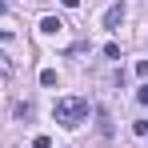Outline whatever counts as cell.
Segmentation results:
<instances>
[{
  "label": "cell",
  "instance_id": "3",
  "mask_svg": "<svg viewBox=\"0 0 148 148\" xmlns=\"http://www.w3.org/2000/svg\"><path fill=\"white\" fill-rule=\"evenodd\" d=\"M96 132H100V136H104V140H108V136H112V116H108V112H104V108H96Z\"/></svg>",
  "mask_w": 148,
  "mask_h": 148
},
{
  "label": "cell",
  "instance_id": "2",
  "mask_svg": "<svg viewBox=\"0 0 148 148\" xmlns=\"http://www.w3.org/2000/svg\"><path fill=\"white\" fill-rule=\"evenodd\" d=\"M120 20H124V4H112V8L104 12V28H116Z\"/></svg>",
  "mask_w": 148,
  "mask_h": 148
},
{
  "label": "cell",
  "instance_id": "12",
  "mask_svg": "<svg viewBox=\"0 0 148 148\" xmlns=\"http://www.w3.org/2000/svg\"><path fill=\"white\" fill-rule=\"evenodd\" d=\"M8 36H12V32H8V28H0V40H8Z\"/></svg>",
  "mask_w": 148,
  "mask_h": 148
},
{
  "label": "cell",
  "instance_id": "7",
  "mask_svg": "<svg viewBox=\"0 0 148 148\" xmlns=\"http://www.w3.org/2000/svg\"><path fill=\"white\" fill-rule=\"evenodd\" d=\"M132 132H136V136H148V120H136V124H132Z\"/></svg>",
  "mask_w": 148,
  "mask_h": 148
},
{
  "label": "cell",
  "instance_id": "6",
  "mask_svg": "<svg viewBox=\"0 0 148 148\" xmlns=\"http://www.w3.org/2000/svg\"><path fill=\"white\" fill-rule=\"evenodd\" d=\"M56 80H60V76H56V68H44V72H40V84H44V88H52Z\"/></svg>",
  "mask_w": 148,
  "mask_h": 148
},
{
  "label": "cell",
  "instance_id": "1",
  "mask_svg": "<svg viewBox=\"0 0 148 148\" xmlns=\"http://www.w3.org/2000/svg\"><path fill=\"white\" fill-rule=\"evenodd\" d=\"M88 116V100L84 96H64L52 104V120L60 124V128H76V124Z\"/></svg>",
  "mask_w": 148,
  "mask_h": 148
},
{
  "label": "cell",
  "instance_id": "5",
  "mask_svg": "<svg viewBox=\"0 0 148 148\" xmlns=\"http://www.w3.org/2000/svg\"><path fill=\"white\" fill-rule=\"evenodd\" d=\"M12 72H16V68H12V56L0 52V76H12Z\"/></svg>",
  "mask_w": 148,
  "mask_h": 148
},
{
  "label": "cell",
  "instance_id": "9",
  "mask_svg": "<svg viewBox=\"0 0 148 148\" xmlns=\"http://www.w3.org/2000/svg\"><path fill=\"white\" fill-rule=\"evenodd\" d=\"M32 148H52V140H48V136H36V140H32Z\"/></svg>",
  "mask_w": 148,
  "mask_h": 148
},
{
  "label": "cell",
  "instance_id": "10",
  "mask_svg": "<svg viewBox=\"0 0 148 148\" xmlns=\"http://www.w3.org/2000/svg\"><path fill=\"white\" fill-rule=\"evenodd\" d=\"M136 100H140V104L148 108V84H140V92H136Z\"/></svg>",
  "mask_w": 148,
  "mask_h": 148
},
{
  "label": "cell",
  "instance_id": "8",
  "mask_svg": "<svg viewBox=\"0 0 148 148\" xmlns=\"http://www.w3.org/2000/svg\"><path fill=\"white\" fill-rule=\"evenodd\" d=\"M136 76H140V80L148 76V60H136Z\"/></svg>",
  "mask_w": 148,
  "mask_h": 148
},
{
  "label": "cell",
  "instance_id": "11",
  "mask_svg": "<svg viewBox=\"0 0 148 148\" xmlns=\"http://www.w3.org/2000/svg\"><path fill=\"white\" fill-rule=\"evenodd\" d=\"M60 4H64V8H76V4H80V0H60Z\"/></svg>",
  "mask_w": 148,
  "mask_h": 148
},
{
  "label": "cell",
  "instance_id": "4",
  "mask_svg": "<svg viewBox=\"0 0 148 148\" xmlns=\"http://www.w3.org/2000/svg\"><path fill=\"white\" fill-rule=\"evenodd\" d=\"M60 28H64V20H60V16H44V20H40V32H60Z\"/></svg>",
  "mask_w": 148,
  "mask_h": 148
},
{
  "label": "cell",
  "instance_id": "13",
  "mask_svg": "<svg viewBox=\"0 0 148 148\" xmlns=\"http://www.w3.org/2000/svg\"><path fill=\"white\" fill-rule=\"evenodd\" d=\"M8 4H12V0H0V12H8Z\"/></svg>",
  "mask_w": 148,
  "mask_h": 148
}]
</instances>
